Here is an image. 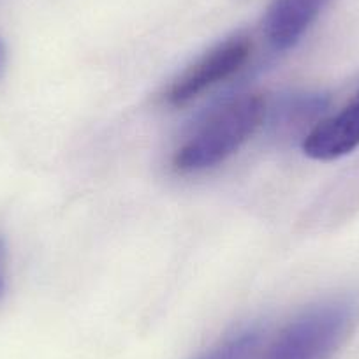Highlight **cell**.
<instances>
[{
    "mask_svg": "<svg viewBox=\"0 0 359 359\" xmlns=\"http://www.w3.org/2000/svg\"><path fill=\"white\" fill-rule=\"evenodd\" d=\"M266 101L259 94H240L210 109L172 154V168L198 172L215 168L240 150L262 126Z\"/></svg>",
    "mask_w": 359,
    "mask_h": 359,
    "instance_id": "6da1fadb",
    "label": "cell"
},
{
    "mask_svg": "<svg viewBox=\"0 0 359 359\" xmlns=\"http://www.w3.org/2000/svg\"><path fill=\"white\" fill-rule=\"evenodd\" d=\"M252 43L247 36H234L206 51L201 58L189 65L165 92L171 106H185L212 86L236 74L250 57Z\"/></svg>",
    "mask_w": 359,
    "mask_h": 359,
    "instance_id": "3957f363",
    "label": "cell"
},
{
    "mask_svg": "<svg viewBox=\"0 0 359 359\" xmlns=\"http://www.w3.org/2000/svg\"><path fill=\"white\" fill-rule=\"evenodd\" d=\"M261 341L262 331L259 327H247L229 334L196 359H252Z\"/></svg>",
    "mask_w": 359,
    "mask_h": 359,
    "instance_id": "52a82bcc",
    "label": "cell"
},
{
    "mask_svg": "<svg viewBox=\"0 0 359 359\" xmlns=\"http://www.w3.org/2000/svg\"><path fill=\"white\" fill-rule=\"evenodd\" d=\"M4 64H6V46L4 43H2V39H0V74H2Z\"/></svg>",
    "mask_w": 359,
    "mask_h": 359,
    "instance_id": "9c48e42d",
    "label": "cell"
},
{
    "mask_svg": "<svg viewBox=\"0 0 359 359\" xmlns=\"http://www.w3.org/2000/svg\"><path fill=\"white\" fill-rule=\"evenodd\" d=\"M359 147V90L334 115L320 120L303 140V151L313 161H337Z\"/></svg>",
    "mask_w": 359,
    "mask_h": 359,
    "instance_id": "277c9868",
    "label": "cell"
},
{
    "mask_svg": "<svg viewBox=\"0 0 359 359\" xmlns=\"http://www.w3.org/2000/svg\"><path fill=\"white\" fill-rule=\"evenodd\" d=\"M330 0H275L264 18V32L275 50L296 46Z\"/></svg>",
    "mask_w": 359,
    "mask_h": 359,
    "instance_id": "5b68a950",
    "label": "cell"
},
{
    "mask_svg": "<svg viewBox=\"0 0 359 359\" xmlns=\"http://www.w3.org/2000/svg\"><path fill=\"white\" fill-rule=\"evenodd\" d=\"M358 319L355 296H340L310 306L280 331L262 359H331Z\"/></svg>",
    "mask_w": 359,
    "mask_h": 359,
    "instance_id": "7a4b0ae2",
    "label": "cell"
},
{
    "mask_svg": "<svg viewBox=\"0 0 359 359\" xmlns=\"http://www.w3.org/2000/svg\"><path fill=\"white\" fill-rule=\"evenodd\" d=\"M6 289V275H4V243L0 240V298Z\"/></svg>",
    "mask_w": 359,
    "mask_h": 359,
    "instance_id": "ba28073f",
    "label": "cell"
},
{
    "mask_svg": "<svg viewBox=\"0 0 359 359\" xmlns=\"http://www.w3.org/2000/svg\"><path fill=\"white\" fill-rule=\"evenodd\" d=\"M330 104V99L323 94H296L285 99L277 111V126L280 129L302 127L319 116Z\"/></svg>",
    "mask_w": 359,
    "mask_h": 359,
    "instance_id": "8992f818",
    "label": "cell"
}]
</instances>
